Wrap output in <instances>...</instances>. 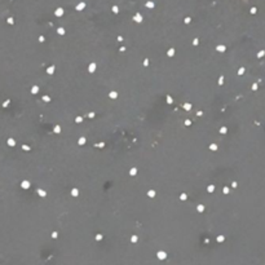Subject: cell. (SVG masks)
<instances>
[{
    "label": "cell",
    "instance_id": "cell-1",
    "mask_svg": "<svg viewBox=\"0 0 265 265\" xmlns=\"http://www.w3.org/2000/svg\"><path fill=\"white\" fill-rule=\"evenodd\" d=\"M8 17L10 10L0 4V261L16 250L26 230L25 207L10 200L25 199L29 193L21 183L38 177L36 153L7 145L9 137L18 143L35 142L29 126L36 100L26 91L38 79L30 36L21 25L9 26Z\"/></svg>",
    "mask_w": 265,
    "mask_h": 265
}]
</instances>
